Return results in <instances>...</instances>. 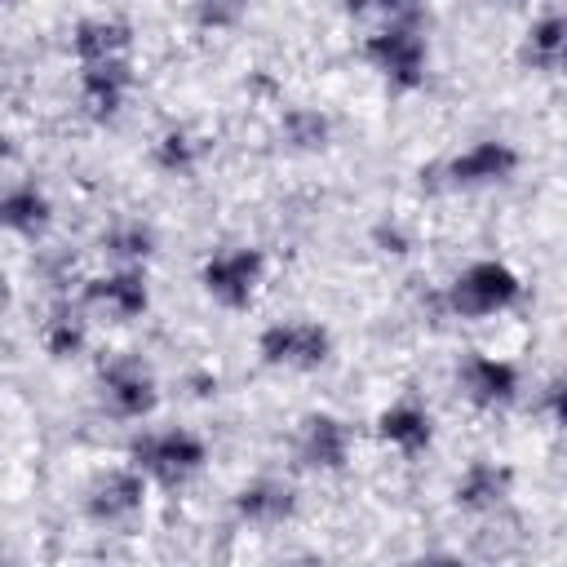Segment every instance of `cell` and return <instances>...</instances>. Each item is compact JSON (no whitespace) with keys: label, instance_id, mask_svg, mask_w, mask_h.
<instances>
[{"label":"cell","instance_id":"1","mask_svg":"<svg viewBox=\"0 0 567 567\" xmlns=\"http://www.w3.org/2000/svg\"><path fill=\"white\" fill-rule=\"evenodd\" d=\"M518 173V151L509 142L483 137L430 168H421V182L430 190H483V186H501Z\"/></svg>","mask_w":567,"mask_h":567},{"label":"cell","instance_id":"2","mask_svg":"<svg viewBox=\"0 0 567 567\" xmlns=\"http://www.w3.org/2000/svg\"><path fill=\"white\" fill-rule=\"evenodd\" d=\"M208 461V447L190 430H146L128 443V465L142 470L159 487H182L190 483Z\"/></svg>","mask_w":567,"mask_h":567},{"label":"cell","instance_id":"3","mask_svg":"<svg viewBox=\"0 0 567 567\" xmlns=\"http://www.w3.org/2000/svg\"><path fill=\"white\" fill-rule=\"evenodd\" d=\"M363 58L394 89H421L425 84V62H430L425 35H421V18H394V22L377 27L363 40Z\"/></svg>","mask_w":567,"mask_h":567},{"label":"cell","instance_id":"4","mask_svg":"<svg viewBox=\"0 0 567 567\" xmlns=\"http://www.w3.org/2000/svg\"><path fill=\"white\" fill-rule=\"evenodd\" d=\"M518 297H523V284L505 261H474L447 284L443 301L461 319H487V315L509 310Z\"/></svg>","mask_w":567,"mask_h":567},{"label":"cell","instance_id":"5","mask_svg":"<svg viewBox=\"0 0 567 567\" xmlns=\"http://www.w3.org/2000/svg\"><path fill=\"white\" fill-rule=\"evenodd\" d=\"M257 354H261V363H270V368L315 372V368L328 363L332 337H328V328H319V323H310V319H279V323L261 328Z\"/></svg>","mask_w":567,"mask_h":567},{"label":"cell","instance_id":"6","mask_svg":"<svg viewBox=\"0 0 567 567\" xmlns=\"http://www.w3.org/2000/svg\"><path fill=\"white\" fill-rule=\"evenodd\" d=\"M97 390H102V408L115 421H142L155 408V377L137 354H106L97 368Z\"/></svg>","mask_w":567,"mask_h":567},{"label":"cell","instance_id":"7","mask_svg":"<svg viewBox=\"0 0 567 567\" xmlns=\"http://www.w3.org/2000/svg\"><path fill=\"white\" fill-rule=\"evenodd\" d=\"M261 275H266V257H261L257 248H221V252H213V257L204 261L199 284H204V292H208L217 306L244 310V306L252 301Z\"/></svg>","mask_w":567,"mask_h":567},{"label":"cell","instance_id":"8","mask_svg":"<svg viewBox=\"0 0 567 567\" xmlns=\"http://www.w3.org/2000/svg\"><path fill=\"white\" fill-rule=\"evenodd\" d=\"M146 505V474L133 470V465H120V470H106L89 483L84 492V514L102 527H124L142 514Z\"/></svg>","mask_w":567,"mask_h":567},{"label":"cell","instance_id":"9","mask_svg":"<svg viewBox=\"0 0 567 567\" xmlns=\"http://www.w3.org/2000/svg\"><path fill=\"white\" fill-rule=\"evenodd\" d=\"M297 461L306 470H323V474H337L346 470L350 461V425L332 412H310L297 430V443H292Z\"/></svg>","mask_w":567,"mask_h":567},{"label":"cell","instance_id":"10","mask_svg":"<svg viewBox=\"0 0 567 567\" xmlns=\"http://www.w3.org/2000/svg\"><path fill=\"white\" fill-rule=\"evenodd\" d=\"M133 89V71L128 58H111V62H80V106L89 120L106 124L120 115L124 97Z\"/></svg>","mask_w":567,"mask_h":567},{"label":"cell","instance_id":"11","mask_svg":"<svg viewBox=\"0 0 567 567\" xmlns=\"http://www.w3.org/2000/svg\"><path fill=\"white\" fill-rule=\"evenodd\" d=\"M146 301H151V292H146L142 266H120V270H111V275H102V279H93L84 288V306L97 310V315H106L111 323L137 319L146 310Z\"/></svg>","mask_w":567,"mask_h":567},{"label":"cell","instance_id":"12","mask_svg":"<svg viewBox=\"0 0 567 567\" xmlns=\"http://www.w3.org/2000/svg\"><path fill=\"white\" fill-rule=\"evenodd\" d=\"M456 385L461 394L474 403V408H505L514 394H518V372L514 363L505 359H492V354H470L456 372Z\"/></svg>","mask_w":567,"mask_h":567},{"label":"cell","instance_id":"13","mask_svg":"<svg viewBox=\"0 0 567 567\" xmlns=\"http://www.w3.org/2000/svg\"><path fill=\"white\" fill-rule=\"evenodd\" d=\"M235 514L248 527H279L297 514V492L284 478H252L235 492Z\"/></svg>","mask_w":567,"mask_h":567},{"label":"cell","instance_id":"14","mask_svg":"<svg viewBox=\"0 0 567 567\" xmlns=\"http://www.w3.org/2000/svg\"><path fill=\"white\" fill-rule=\"evenodd\" d=\"M377 434L399 452V456H421L434 439V421L425 412V403L416 399H399L377 416Z\"/></svg>","mask_w":567,"mask_h":567},{"label":"cell","instance_id":"15","mask_svg":"<svg viewBox=\"0 0 567 567\" xmlns=\"http://www.w3.org/2000/svg\"><path fill=\"white\" fill-rule=\"evenodd\" d=\"M509 487H514L509 465L474 461V465L456 478V505H461V509H470V514H492L496 505H505Z\"/></svg>","mask_w":567,"mask_h":567},{"label":"cell","instance_id":"16","mask_svg":"<svg viewBox=\"0 0 567 567\" xmlns=\"http://www.w3.org/2000/svg\"><path fill=\"white\" fill-rule=\"evenodd\" d=\"M71 49L80 62H111V58H128L133 49V31L124 18H84L71 35Z\"/></svg>","mask_w":567,"mask_h":567},{"label":"cell","instance_id":"17","mask_svg":"<svg viewBox=\"0 0 567 567\" xmlns=\"http://www.w3.org/2000/svg\"><path fill=\"white\" fill-rule=\"evenodd\" d=\"M49 226V195L35 182H18L0 190V230L9 235H40Z\"/></svg>","mask_w":567,"mask_h":567},{"label":"cell","instance_id":"18","mask_svg":"<svg viewBox=\"0 0 567 567\" xmlns=\"http://www.w3.org/2000/svg\"><path fill=\"white\" fill-rule=\"evenodd\" d=\"M40 341H44V350H49L53 359H75V354L84 350V341H89V319H84V310L71 306V301H58V306L49 310V319L40 323Z\"/></svg>","mask_w":567,"mask_h":567},{"label":"cell","instance_id":"19","mask_svg":"<svg viewBox=\"0 0 567 567\" xmlns=\"http://www.w3.org/2000/svg\"><path fill=\"white\" fill-rule=\"evenodd\" d=\"M563 35H567V27H563V18H558V13L536 18V22L527 27V35H523V49H518L523 66L554 75V71L563 66Z\"/></svg>","mask_w":567,"mask_h":567},{"label":"cell","instance_id":"20","mask_svg":"<svg viewBox=\"0 0 567 567\" xmlns=\"http://www.w3.org/2000/svg\"><path fill=\"white\" fill-rule=\"evenodd\" d=\"M279 137H284L292 151H323L328 137H332V120H328L323 111H315V106H292V111H284V120H279Z\"/></svg>","mask_w":567,"mask_h":567},{"label":"cell","instance_id":"21","mask_svg":"<svg viewBox=\"0 0 567 567\" xmlns=\"http://www.w3.org/2000/svg\"><path fill=\"white\" fill-rule=\"evenodd\" d=\"M199 159H204V142H199L190 128H168V133H159V142H155V164H159V173H168V177H190V173L199 168Z\"/></svg>","mask_w":567,"mask_h":567},{"label":"cell","instance_id":"22","mask_svg":"<svg viewBox=\"0 0 567 567\" xmlns=\"http://www.w3.org/2000/svg\"><path fill=\"white\" fill-rule=\"evenodd\" d=\"M102 248H106L120 266H137V261H146V257L155 252V230L142 226V221H124V226H111V230L102 235Z\"/></svg>","mask_w":567,"mask_h":567},{"label":"cell","instance_id":"23","mask_svg":"<svg viewBox=\"0 0 567 567\" xmlns=\"http://www.w3.org/2000/svg\"><path fill=\"white\" fill-rule=\"evenodd\" d=\"M248 13V0H195V27L199 31H230Z\"/></svg>","mask_w":567,"mask_h":567},{"label":"cell","instance_id":"24","mask_svg":"<svg viewBox=\"0 0 567 567\" xmlns=\"http://www.w3.org/2000/svg\"><path fill=\"white\" fill-rule=\"evenodd\" d=\"M341 4L354 18H385V22H394V18H421L416 0H341Z\"/></svg>","mask_w":567,"mask_h":567},{"label":"cell","instance_id":"25","mask_svg":"<svg viewBox=\"0 0 567 567\" xmlns=\"http://www.w3.org/2000/svg\"><path fill=\"white\" fill-rule=\"evenodd\" d=\"M9 155H13V142H9L4 133H0V159H9Z\"/></svg>","mask_w":567,"mask_h":567},{"label":"cell","instance_id":"26","mask_svg":"<svg viewBox=\"0 0 567 567\" xmlns=\"http://www.w3.org/2000/svg\"><path fill=\"white\" fill-rule=\"evenodd\" d=\"M4 297H9V288H4V275H0V306H4Z\"/></svg>","mask_w":567,"mask_h":567}]
</instances>
